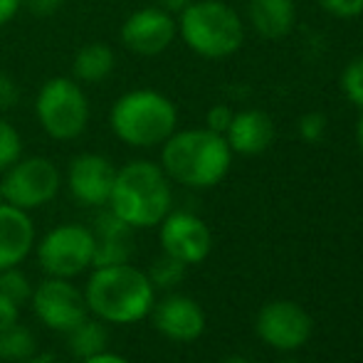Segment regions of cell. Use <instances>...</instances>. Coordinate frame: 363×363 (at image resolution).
<instances>
[{"label": "cell", "instance_id": "6da1fadb", "mask_svg": "<svg viewBox=\"0 0 363 363\" xmlns=\"http://www.w3.org/2000/svg\"><path fill=\"white\" fill-rule=\"evenodd\" d=\"M86 309L104 324L126 326L146 319L156 304V287L131 262L91 267L84 284Z\"/></svg>", "mask_w": 363, "mask_h": 363}, {"label": "cell", "instance_id": "7a4b0ae2", "mask_svg": "<svg viewBox=\"0 0 363 363\" xmlns=\"http://www.w3.org/2000/svg\"><path fill=\"white\" fill-rule=\"evenodd\" d=\"M171 183L183 188L203 191L213 188L228 176L233 166V151L223 134L211 129H183L173 131L161 144V163Z\"/></svg>", "mask_w": 363, "mask_h": 363}, {"label": "cell", "instance_id": "3957f363", "mask_svg": "<svg viewBox=\"0 0 363 363\" xmlns=\"http://www.w3.org/2000/svg\"><path fill=\"white\" fill-rule=\"evenodd\" d=\"M106 208L134 230L158 228V223L173 211L171 178L153 161H129L116 168Z\"/></svg>", "mask_w": 363, "mask_h": 363}, {"label": "cell", "instance_id": "277c9868", "mask_svg": "<svg viewBox=\"0 0 363 363\" xmlns=\"http://www.w3.org/2000/svg\"><path fill=\"white\" fill-rule=\"evenodd\" d=\"M111 134L131 148H156L178 129V109L156 89H131L111 104Z\"/></svg>", "mask_w": 363, "mask_h": 363}, {"label": "cell", "instance_id": "5b68a950", "mask_svg": "<svg viewBox=\"0 0 363 363\" xmlns=\"http://www.w3.org/2000/svg\"><path fill=\"white\" fill-rule=\"evenodd\" d=\"M178 35L198 57L223 60L242 48L245 25L223 0H193L178 15Z\"/></svg>", "mask_w": 363, "mask_h": 363}, {"label": "cell", "instance_id": "8992f818", "mask_svg": "<svg viewBox=\"0 0 363 363\" xmlns=\"http://www.w3.org/2000/svg\"><path fill=\"white\" fill-rule=\"evenodd\" d=\"M35 119L55 141H74L86 131L91 119L89 99L72 77H50L35 96Z\"/></svg>", "mask_w": 363, "mask_h": 363}, {"label": "cell", "instance_id": "52a82bcc", "mask_svg": "<svg viewBox=\"0 0 363 363\" xmlns=\"http://www.w3.org/2000/svg\"><path fill=\"white\" fill-rule=\"evenodd\" d=\"M33 252L45 277L74 279L94 267V235L82 223H62L48 230Z\"/></svg>", "mask_w": 363, "mask_h": 363}, {"label": "cell", "instance_id": "ba28073f", "mask_svg": "<svg viewBox=\"0 0 363 363\" xmlns=\"http://www.w3.org/2000/svg\"><path fill=\"white\" fill-rule=\"evenodd\" d=\"M62 173L45 156H20L0 178V201L23 211H38L57 198Z\"/></svg>", "mask_w": 363, "mask_h": 363}, {"label": "cell", "instance_id": "9c48e42d", "mask_svg": "<svg viewBox=\"0 0 363 363\" xmlns=\"http://www.w3.org/2000/svg\"><path fill=\"white\" fill-rule=\"evenodd\" d=\"M30 304H33L40 324L60 331V334H67L69 329H74L79 321L89 316L84 291L72 284V279L45 277L43 282L33 287Z\"/></svg>", "mask_w": 363, "mask_h": 363}, {"label": "cell", "instance_id": "30bf717a", "mask_svg": "<svg viewBox=\"0 0 363 363\" xmlns=\"http://www.w3.org/2000/svg\"><path fill=\"white\" fill-rule=\"evenodd\" d=\"M255 331L269 349L289 354V351H299L311 339L314 321L301 304L291 299H277L259 309Z\"/></svg>", "mask_w": 363, "mask_h": 363}, {"label": "cell", "instance_id": "8fae6325", "mask_svg": "<svg viewBox=\"0 0 363 363\" xmlns=\"http://www.w3.org/2000/svg\"><path fill=\"white\" fill-rule=\"evenodd\" d=\"M161 250L183 264H201L213 250V233L203 218L188 211H171L158 223Z\"/></svg>", "mask_w": 363, "mask_h": 363}, {"label": "cell", "instance_id": "7c38bea8", "mask_svg": "<svg viewBox=\"0 0 363 363\" xmlns=\"http://www.w3.org/2000/svg\"><path fill=\"white\" fill-rule=\"evenodd\" d=\"M121 45L139 57L166 52L178 38V20L158 5H146L129 15L119 30Z\"/></svg>", "mask_w": 363, "mask_h": 363}, {"label": "cell", "instance_id": "4fadbf2b", "mask_svg": "<svg viewBox=\"0 0 363 363\" xmlns=\"http://www.w3.org/2000/svg\"><path fill=\"white\" fill-rule=\"evenodd\" d=\"M116 166L101 153H77L67 166V191L84 208H106L114 188Z\"/></svg>", "mask_w": 363, "mask_h": 363}, {"label": "cell", "instance_id": "5bb4252c", "mask_svg": "<svg viewBox=\"0 0 363 363\" xmlns=\"http://www.w3.org/2000/svg\"><path fill=\"white\" fill-rule=\"evenodd\" d=\"M148 316L158 334L178 344H191L201 339L206 331V311L196 299L186 294H168L161 301L156 299Z\"/></svg>", "mask_w": 363, "mask_h": 363}, {"label": "cell", "instance_id": "9a60e30c", "mask_svg": "<svg viewBox=\"0 0 363 363\" xmlns=\"http://www.w3.org/2000/svg\"><path fill=\"white\" fill-rule=\"evenodd\" d=\"M38 235L28 211L0 201V269L20 267L35 250Z\"/></svg>", "mask_w": 363, "mask_h": 363}, {"label": "cell", "instance_id": "2e32d148", "mask_svg": "<svg viewBox=\"0 0 363 363\" xmlns=\"http://www.w3.org/2000/svg\"><path fill=\"white\" fill-rule=\"evenodd\" d=\"M91 235H94V267L131 262L134 228H129L124 220L116 218L109 208H101L99 216L94 218Z\"/></svg>", "mask_w": 363, "mask_h": 363}, {"label": "cell", "instance_id": "e0dca14e", "mask_svg": "<svg viewBox=\"0 0 363 363\" xmlns=\"http://www.w3.org/2000/svg\"><path fill=\"white\" fill-rule=\"evenodd\" d=\"M230 151L240 156H259L274 141V121L262 109H245L233 114L228 131H225Z\"/></svg>", "mask_w": 363, "mask_h": 363}, {"label": "cell", "instance_id": "ac0fdd59", "mask_svg": "<svg viewBox=\"0 0 363 363\" xmlns=\"http://www.w3.org/2000/svg\"><path fill=\"white\" fill-rule=\"evenodd\" d=\"M247 15L252 28L262 38L279 40L287 38L296 23L294 0H250Z\"/></svg>", "mask_w": 363, "mask_h": 363}, {"label": "cell", "instance_id": "d6986e66", "mask_svg": "<svg viewBox=\"0 0 363 363\" xmlns=\"http://www.w3.org/2000/svg\"><path fill=\"white\" fill-rule=\"evenodd\" d=\"M116 67V55L109 45L89 43L82 45L72 57V79L84 84H101L109 79Z\"/></svg>", "mask_w": 363, "mask_h": 363}, {"label": "cell", "instance_id": "ffe728a7", "mask_svg": "<svg viewBox=\"0 0 363 363\" xmlns=\"http://www.w3.org/2000/svg\"><path fill=\"white\" fill-rule=\"evenodd\" d=\"M65 336H67L69 354L79 361L91 359V356L109 349V331H106V324L91 314L86 316L84 321H79L74 329H69Z\"/></svg>", "mask_w": 363, "mask_h": 363}, {"label": "cell", "instance_id": "44dd1931", "mask_svg": "<svg viewBox=\"0 0 363 363\" xmlns=\"http://www.w3.org/2000/svg\"><path fill=\"white\" fill-rule=\"evenodd\" d=\"M35 349H38L35 334L28 326L20 324V321L0 331V361L23 363V361L33 359Z\"/></svg>", "mask_w": 363, "mask_h": 363}, {"label": "cell", "instance_id": "7402d4cb", "mask_svg": "<svg viewBox=\"0 0 363 363\" xmlns=\"http://www.w3.org/2000/svg\"><path fill=\"white\" fill-rule=\"evenodd\" d=\"M186 267L188 264H183L181 259L163 252L158 259H153V264L148 267L146 274L156 289H176L186 279Z\"/></svg>", "mask_w": 363, "mask_h": 363}, {"label": "cell", "instance_id": "603a6c76", "mask_svg": "<svg viewBox=\"0 0 363 363\" xmlns=\"http://www.w3.org/2000/svg\"><path fill=\"white\" fill-rule=\"evenodd\" d=\"M25 151V144H23V136L20 131L0 114V173L5 168H10Z\"/></svg>", "mask_w": 363, "mask_h": 363}, {"label": "cell", "instance_id": "cb8c5ba5", "mask_svg": "<svg viewBox=\"0 0 363 363\" xmlns=\"http://www.w3.org/2000/svg\"><path fill=\"white\" fill-rule=\"evenodd\" d=\"M0 291L8 299H13L15 304H25V301H30V294H33V284H30L28 274H23L20 267H8L0 269Z\"/></svg>", "mask_w": 363, "mask_h": 363}, {"label": "cell", "instance_id": "d4e9b609", "mask_svg": "<svg viewBox=\"0 0 363 363\" xmlns=\"http://www.w3.org/2000/svg\"><path fill=\"white\" fill-rule=\"evenodd\" d=\"M341 89L349 96V101H354L363 111V55L351 60L344 72H341Z\"/></svg>", "mask_w": 363, "mask_h": 363}, {"label": "cell", "instance_id": "484cf974", "mask_svg": "<svg viewBox=\"0 0 363 363\" xmlns=\"http://www.w3.org/2000/svg\"><path fill=\"white\" fill-rule=\"evenodd\" d=\"M299 136L306 144H316V141L324 139L326 134V116L321 111H306L299 116Z\"/></svg>", "mask_w": 363, "mask_h": 363}, {"label": "cell", "instance_id": "4316f807", "mask_svg": "<svg viewBox=\"0 0 363 363\" xmlns=\"http://www.w3.org/2000/svg\"><path fill=\"white\" fill-rule=\"evenodd\" d=\"M316 3H319V8L324 13L341 20H351L363 15V0H316Z\"/></svg>", "mask_w": 363, "mask_h": 363}, {"label": "cell", "instance_id": "83f0119b", "mask_svg": "<svg viewBox=\"0 0 363 363\" xmlns=\"http://www.w3.org/2000/svg\"><path fill=\"white\" fill-rule=\"evenodd\" d=\"M233 114H235V111L230 109L228 104L211 106V109H208V114H206V129H211V131H216V134H223L225 136V131H228L230 121H233Z\"/></svg>", "mask_w": 363, "mask_h": 363}, {"label": "cell", "instance_id": "f1b7e54d", "mask_svg": "<svg viewBox=\"0 0 363 363\" xmlns=\"http://www.w3.org/2000/svg\"><path fill=\"white\" fill-rule=\"evenodd\" d=\"M20 101V86L10 74H0V114L18 106Z\"/></svg>", "mask_w": 363, "mask_h": 363}, {"label": "cell", "instance_id": "f546056e", "mask_svg": "<svg viewBox=\"0 0 363 363\" xmlns=\"http://www.w3.org/2000/svg\"><path fill=\"white\" fill-rule=\"evenodd\" d=\"M65 0H23V8L35 18H52L62 10Z\"/></svg>", "mask_w": 363, "mask_h": 363}, {"label": "cell", "instance_id": "4dcf8cb0", "mask_svg": "<svg viewBox=\"0 0 363 363\" xmlns=\"http://www.w3.org/2000/svg\"><path fill=\"white\" fill-rule=\"evenodd\" d=\"M18 321H20V304H15L13 299H8V296L0 291V331L18 324Z\"/></svg>", "mask_w": 363, "mask_h": 363}, {"label": "cell", "instance_id": "1f68e13d", "mask_svg": "<svg viewBox=\"0 0 363 363\" xmlns=\"http://www.w3.org/2000/svg\"><path fill=\"white\" fill-rule=\"evenodd\" d=\"M23 10V0H0V30L10 25Z\"/></svg>", "mask_w": 363, "mask_h": 363}, {"label": "cell", "instance_id": "d6a6232c", "mask_svg": "<svg viewBox=\"0 0 363 363\" xmlns=\"http://www.w3.org/2000/svg\"><path fill=\"white\" fill-rule=\"evenodd\" d=\"M79 363H131L126 356H121V354H114V351H101V354H96V356H91V359H84V361H79Z\"/></svg>", "mask_w": 363, "mask_h": 363}, {"label": "cell", "instance_id": "836d02e7", "mask_svg": "<svg viewBox=\"0 0 363 363\" xmlns=\"http://www.w3.org/2000/svg\"><path fill=\"white\" fill-rule=\"evenodd\" d=\"M191 3H193V0H158V8L168 10L171 15H181Z\"/></svg>", "mask_w": 363, "mask_h": 363}, {"label": "cell", "instance_id": "e575fe53", "mask_svg": "<svg viewBox=\"0 0 363 363\" xmlns=\"http://www.w3.org/2000/svg\"><path fill=\"white\" fill-rule=\"evenodd\" d=\"M220 363H255V361L247 359V356H238V354H235V356H225V359L220 361Z\"/></svg>", "mask_w": 363, "mask_h": 363}, {"label": "cell", "instance_id": "d590c367", "mask_svg": "<svg viewBox=\"0 0 363 363\" xmlns=\"http://www.w3.org/2000/svg\"><path fill=\"white\" fill-rule=\"evenodd\" d=\"M23 363H55V361L50 359V356H38V354H35L33 359H28V361H23Z\"/></svg>", "mask_w": 363, "mask_h": 363}, {"label": "cell", "instance_id": "8d00e7d4", "mask_svg": "<svg viewBox=\"0 0 363 363\" xmlns=\"http://www.w3.org/2000/svg\"><path fill=\"white\" fill-rule=\"evenodd\" d=\"M356 139H359V146H361V151H363V114H361V119H359V126H356Z\"/></svg>", "mask_w": 363, "mask_h": 363}, {"label": "cell", "instance_id": "74e56055", "mask_svg": "<svg viewBox=\"0 0 363 363\" xmlns=\"http://www.w3.org/2000/svg\"><path fill=\"white\" fill-rule=\"evenodd\" d=\"M282 363H301V361H282Z\"/></svg>", "mask_w": 363, "mask_h": 363}]
</instances>
